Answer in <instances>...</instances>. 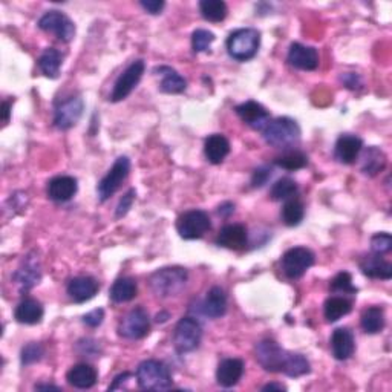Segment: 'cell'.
<instances>
[{
	"label": "cell",
	"mask_w": 392,
	"mask_h": 392,
	"mask_svg": "<svg viewBox=\"0 0 392 392\" xmlns=\"http://www.w3.org/2000/svg\"><path fill=\"white\" fill-rule=\"evenodd\" d=\"M256 360L268 372H282L288 377H302L311 371L302 354L291 352L275 342L266 339L256 345Z\"/></svg>",
	"instance_id": "1"
},
{
	"label": "cell",
	"mask_w": 392,
	"mask_h": 392,
	"mask_svg": "<svg viewBox=\"0 0 392 392\" xmlns=\"http://www.w3.org/2000/svg\"><path fill=\"white\" fill-rule=\"evenodd\" d=\"M261 132L263 140L276 149H291L300 141V127L288 117L270 120Z\"/></svg>",
	"instance_id": "2"
},
{
	"label": "cell",
	"mask_w": 392,
	"mask_h": 392,
	"mask_svg": "<svg viewBox=\"0 0 392 392\" xmlns=\"http://www.w3.org/2000/svg\"><path fill=\"white\" fill-rule=\"evenodd\" d=\"M187 270L182 267H164L149 278L150 290L158 297L178 296L187 284Z\"/></svg>",
	"instance_id": "3"
},
{
	"label": "cell",
	"mask_w": 392,
	"mask_h": 392,
	"mask_svg": "<svg viewBox=\"0 0 392 392\" xmlns=\"http://www.w3.org/2000/svg\"><path fill=\"white\" fill-rule=\"evenodd\" d=\"M136 381L144 391H166L172 388V374L160 360H144L136 368Z\"/></svg>",
	"instance_id": "4"
},
{
	"label": "cell",
	"mask_w": 392,
	"mask_h": 392,
	"mask_svg": "<svg viewBox=\"0 0 392 392\" xmlns=\"http://www.w3.org/2000/svg\"><path fill=\"white\" fill-rule=\"evenodd\" d=\"M261 47V32L254 28L233 31L227 39V51L238 61H247L256 56Z\"/></svg>",
	"instance_id": "5"
},
{
	"label": "cell",
	"mask_w": 392,
	"mask_h": 392,
	"mask_svg": "<svg viewBox=\"0 0 392 392\" xmlns=\"http://www.w3.org/2000/svg\"><path fill=\"white\" fill-rule=\"evenodd\" d=\"M203 339V328L194 317H182L173 333V345L178 352L195 351Z\"/></svg>",
	"instance_id": "6"
},
{
	"label": "cell",
	"mask_w": 392,
	"mask_h": 392,
	"mask_svg": "<svg viewBox=\"0 0 392 392\" xmlns=\"http://www.w3.org/2000/svg\"><path fill=\"white\" fill-rule=\"evenodd\" d=\"M129 172H131V160L127 157L117 158L114 166L109 169V172L97 186V194H98L100 201L102 203L107 201V199L121 187L123 181L129 177Z\"/></svg>",
	"instance_id": "7"
},
{
	"label": "cell",
	"mask_w": 392,
	"mask_h": 392,
	"mask_svg": "<svg viewBox=\"0 0 392 392\" xmlns=\"http://www.w3.org/2000/svg\"><path fill=\"white\" fill-rule=\"evenodd\" d=\"M212 229L210 218L204 210H189L177 221V230L182 239H199Z\"/></svg>",
	"instance_id": "8"
},
{
	"label": "cell",
	"mask_w": 392,
	"mask_h": 392,
	"mask_svg": "<svg viewBox=\"0 0 392 392\" xmlns=\"http://www.w3.org/2000/svg\"><path fill=\"white\" fill-rule=\"evenodd\" d=\"M280 266L288 279H299L314 266V253L305 247L290 249L282 256Z\"/></svg>",
	"instance_id": "9"
},
{
	"label": "cell",
	"mask_w": 392,
	"mask_h": 392,
	"mask_svg": "<svg viewBox=\"0 0 392 392\" xmlns=\"http://www.w3.org/2000/svg\"><path fill=\"white\" fill-rule=\"evenodd\" d=\"M150 331V321L149 314L143 307H136L131 309L118 325V333L126 339L138 340L143 339Z\"/></svg>",
	"instance_id": "10"
},
{
	"label": "cell",
	"mask_w": 392,
	"mask_h": 392,
	"mask_svg": "<svg viewBox=\"0 0 392 392\" xmlns=\"http://www.w3.org/2000/svg\"><path fill=\"white\" fill-rule=\"evenodd\" d=\"M42 31L52 32L61 42H71L76 37V25L66 14L60 11H48L39 20Z\"/></svg>",
	"instance_id": "11"
},
{
	"label": "cell",
	"mask_w": 392,
	"mask_h": 392,
	"mask_svg": "<svg viewBox=\"0 0 392 392\" xmlns=\"http://www.w3.org/2000/svg\"><path fill=\"white\" fill-rule=\"evenodd\" d=\"M144 69L145 66L143 60H136L131 66H127V69L115 81V86L111 94V102L118 103L121 102V100L129 97V94L136 88V85L140 83V80L144 74Z\"/></svg>",
	"instance_id": "12"
},
{
	"label": "cell",
	"mask_w": 392,
	"mask_h": 392,
	"mask_svg": "<svg viewBox=\"0 0 392 392\" xmlns=\"http://www.w3.org/2000/svg\"><path fill=\"white\" fill-rule=\"evenodd\" d=\"M83 100L80 97H71L65 100L61 105L56 107V114H54V124L60 131H68L71 127H74L81 115H83Z\"/></svg>",
	"instance_id": "13"
},
{
	"label": "cell",
	"mask_w": 392,
	"mask_h": 392,
	"mask_svg": "<svg viewBox=\"0 0 392 392\" xmlns=\"http://www.w3.org/2000/svg\"><path fill=\"white\" fill-rule=\"evenodd\" d=\"M234 111L245 124H249L254 131L259 132L271 120L267 109L256 102H245L239 106H236Z\"/></svg>",
	"instance_id": "14"
},
{
	"label": "cell",
	"mask_w": 392,
	"mask_h": 392,
	"mask_svg": "<svg viewBox=\"0 0 392 392\" xmlns=\"http://www.w3.org/2000/svg\"><path fill=\"white\" fill-rule=\"evenodd\" d=\"M288 63L300 71H314L319 66L317 49L302 43H293L288 51Z\"/></svg>",
	"instance_id": "15"
},
{
	"label": "cell",
	"mask_w": 392,
	"mask_h": 392,
	"mask_svg": "<svg viewBox=\"0 0 392 392\" xmlns=\"http://www.w3.org/2000/svg\"><path fill=\"white\" fill-rule=\"evenodd\" d=\"M100 290L98 282L90 276H78L69 280L68 295L76 304H83L93 299Z\"/></svg>",
	"instance_id": "16"
},
{
	"label": "cell",
	"mask_w": 392,
	"mask_h": 392,
	"mask_svg": "<svg viewBox=\"0 0 392 392\" xmlns=\"http://www.w3.org/2000/svg\"><path fill=\"white\" fill-rule=\"evenodd\" d=\"M247 229H245L242 224H230L222 227L216 238V244L220 245V247L229 250H242L245 245H247Z\"/></svg>",
	"instance_id": "17"
},
{
	"label": "cell",
	"mask_w": 392,
	"mask_h": 392,
	"mask_svg": "<svg viewBox=\"0 0 392 392\" xmlns=\"http://www.w3.org/2000/svg\"><path fill=\"white\" fill-rule=\"evenodd\" d=\"M362 149H363L362 138H359L357 135L345 133V135H340L339 140H337L334 155L340 162L352 164L359 158Z\"/></svg>",
	"instance_id": "18"
},
{
	"label": "cell",
	"mask_w": 392,
	"mask_h": 392,
	"mask_svg": "<svg viewBox=\"0 0 392 392\" xmlns=\"http://www.w3.org/2000/svg\"><path fill=\"white\" fill-rule=\"evenodd\" d=\"M77 189L78 184L76 178L68 175L56 177L52 178L48 184V196L56 203H66L69 199L74 198V195L77 194Z\"/></svg>",
	"instance_id": "19"
},
{
	"label": "cell",
	"mask_w": 392,
	"mask_h": 392,
	"mask_svg": "<svg viewBox=\"0 0 392 392\" xmlns=\"http://www.w3.org/2000/svg\"><path fill=\"white\" fill-rule=\"evenodd\" d=\"M13 278L16 280V284L19 285L20 291H25L26 293V291L37 285L42 279L39 261L31 256H26V261L23 262V266L14 273Z\"/></svg>",
	"instance_id": "20"
},
{
	"label": "cell",
	"mask_w": 392,
	"mask_h": 392,
	"mask_svg": "<svg viewBox=\"0 0 392 392\" xmlns=\"http://www.w3.org/2000/svg\"><path fill=\"white\" fill-rule=\"evenodd\" d=\"M360 270L371 279L389 280L392 278V263L381 258V254L372 253L360 261Z\"/></svg>",
	"instance_id": "21"
},
{
	"label": "cell",
	"mask_w": 392,
	"mask_h": 392,
	"mask_svg": "<svg viewBox=\"0 0 392 392\" xmlns=\"http://www.w3.org/2000/svg\"><path fill=\"white\" fill-rule=\"evenodd\" d=\"M66 380L71 386L77 389H89L93 388L98 380L97 369L89 363H78L72 367L68 374Z\"/></svg>",
	"instance_id": "22"
},
{
	"label": "cell",
	"mask_w": 392,
	"mask_h": 392,
	"mask_svg": "<svg viewBox=\"0 0 392 392\" xmlns=\"http://www.w3.org/2000/svg\"><path fill=\"white\" fill-rule=\"evenodd\" d=\"M331 351L334 359L348 360L355 351L354 334L348 328H337L331 335Z\"/></svg>",
	"instance_id": "23"
},
{
	"label": "cell",
	"mask_w": 392,
	"mask_h": 392,
	"mask_svg": "<svg viewBox=\"0 0 392 392\" xmlns=\"http://www.w3.org/2000/svg\"><path fill=\"white\" fill-rule=\"evenodd\" d=\"M244 374V362L241 359H225L216 369V380L222 388L238 385Z\"/></svg>",
	"instance_id": "24"
},
{
	"label": "cell",
	"mask_w": 392,
	"mask_h": 392,
	"mask_svg": "<svg viewBox=\"0 0 392 392\" xmlns=\"http://www.w3.org/2000/svg\"><path fill=\"white\" fill-rule=\"evenodd\" d=\"M43 305L35 299H23L22 302L16 307L14 317L16 321L23 325H37L43 319Z\"/></svg>",
	"instance_id": "25"
},
{
	"label": "cell",
	"mask_w": 392,
	"mask_h": 392,
	"mask_svg": "<svg viewBox=\"0 0 392 392\" xmlns=\"http://www.w3.org/2000/svg\"><path fill=\"white\" fill-rule=\"evenodd\" d=\"M204 153L208 162L221 164L230 153V141L221 133H213L204 143Z\"/></svg>",
	"instance_id": "26"
},
{
	"label": "cell",
	"mask_w": 392,
	"mask_h": 392,
	"mask_svg": "<svg viewBox=\"0 0 392 392\" xmlns=\"http://www.w3.org/2000/svg\"><path fill=\"white\" fill-rule=\"evenodd\" d=\"M203 311L206 316L212 319H220L227 311V295L221 287H213L208 291L204 302H203Z\"/></svg>",
	"instance_id": "27"
},
{
	"label": "cell",
	"mask_w": 392,
	"mask_h": 392,
	"mask_svg": "<svg viewBox=\"0 0 392 392\" xmlns=\"http://www.w3.org/2000/svg\"><path fill=\"white\" fill-rule=\"evenodd\" d=\"M136 293H138V287H136L135 279L120 278L114 282V285L109 290V297H111L112 302L115 304H124L135 299Z\"/></svg>",
	"instance_id": "28"
},
{
	"label": "cell",
	"mask_w": 392,
	"mask_h": 392,
	"mask_svg": "<svg viewBox=\"0 0 392 392\" xmlns=\"http://www.w3.org/2000/svg\"><path fill=\"white\" fill-rule=\"evenodd\" d=\"M155 72H160V76L162 77L160 85L162 93L181 94L186 90L187 81L184 80V77H181L175 69H172L169 66H160V68H155Z\"/></svg>",
	"instance_id": "29"
},
{
	"label": "cell",
	"mask_w": 392,
	"mask_h": 392,
	"mask_svg": "<svg viewBox=\"0 0 392 392\" xmlns=\"http://www.w3.org/2000/svg\"><path fill=\"white\" fill-rule=\"evenodd\" d=\"M386 155L379 148H368L362 155V172L368 177H376L386 167Z\"/></svg>",
	"instance_id": "30"
},
{
	"label": "cell",
	"mask_w": 392,
	"mask_h": 392,
	"mask_svg": "<svg viewBox=\"0 0 392 392\" xmlns=\"http://www.w3.org/2000/svg\"><path fill=\"white\" fill-rule=\"evenodd\" d=\"M352 309V304L346 297L342 296H333L330 299H326V302L323 305V314L328 322H337L346 314H350Z\"/></svg>",
	"instance_id": "31"
},
{
	"label": "cell",
	"mask_w": 392,
	"mask_h": 392,
	"mask_svg": "<svg viewBox=\"0 0 392 392\" xmlns=\"http://www.w3.org/2000/svg\"><path fill=\"white\" fill-rule=\"evenodd\" d=\"M360 325L364 333L377 334L385 328V311L380 307H369L360 317Z\"/></svg>",
	"instance_id": "32"
},
{
	"label": "cell",
	"mask_w": 392,
	"mask_h": 392,
	"mask_svg": "<svg viewBox=\"0 0 392 392\" xmlns=\"http://www.w3.org/2000/svg\"><path fill=\"white\" fill-rule=\"evenodd\" d=\"M61 60H63V56L59 49L48 48L43 51V54L39 59V68L47 77L57 78L61 66Z\"/></svg>",
	"instance_id": "33"
},
{
	"label": "cell",
	"mask_w": 392,
	"mask_h": 392,
	"mask_svg": "<svg viewBox=\"0 0 392 392\" xmlns=\"http://www.w3.org/2000/svg\"><path fill=\"white\" fill-rule=\"evenodd\" d=\"M304 216H305L304 203L297 198L287 199L280 212V218L282 221H284V224L288 227H296L304 221Z\"/></svg>",
	"instance_id": "34"
},
{
	"label": "cell",
	"mask_w": 392,
	"mask_h": 392,
	"mask_svg": "<svg viewBox=\"0 0 392 392\" xmlns=\"http://www.w3.org/2000/svg\"><path fill=\"white\" fill-rule=\"evenodd\" d=\"M199 11H201V16L206 20L218 23L225 19L227 14H229V8L222 0H203L199 4Z\"/></svg>",
	"instance_id": "35"
},
{
	"label": "cell",
	"mask_w": 392,
	"mask_h": 392,
	"mask_svg": "<svg viewBox=\"0 0 392 392\" xmlns=\"http://www.w3.org/2000/svg\"><path fill=\"white\" fill-rule=\"evenodd\" d=\"M297 194V184L291 178L278 179L270 190V198L273 201H287V199L295 198Z\"/></svg>",
	"instance_id": "36"
},
{
	"label": "cell",
	"mask_w": 392,
	"mask_h": 392,
	"mask_svg": "<svg viewBox=\"0 0 392 392\" xmlns=\"http://www.w3.org/2000/svg\"><path fill=\"white\" fill-rule=\"evenodd\" d=\"M275 164L285 170H299L307 166L308 158L305 153L299 150H287L275 160Z\"/></svg>",
	"instance_id": "37"
},
{
	"label": "cell",
	"mask_w": 392,
	"mask_h": 392,
	"mask_svg": "<svg viewBox=\"0 0 392 392\" xmlns=\"http://www.w3.org/2000/svg\"><path fill=\"white\" fill-rule=\"evenodd\" d=\"M330 290L337 295H355L357 288L352 285V278L348 271H340L339 275L331 280Z\"/></svg>",
	"instance_id": "38"
},
{
	"label": "cell",
	"mask_w": 392,
	"mask_h": 392,
	"mask_svg": "<svg viewBox=\"0 0 392 392\" xmlns=\"http://www.w3.org/2000/svg\"><path fill=\"white\" fill-rule=\"evenodd\" d=\"M215 39L216 37L212 31L196 30L194 34H191V48H194L195 52H204L212 47Z\"/></svg>",
	"instance_id": "39"
},
{
	"label": "cell",
	"mask_w": 392,
	"mask_h": 392,
	"mask_svg": "<svg viewBox=\"0 0 392 392\" xmlns=\"http://www.w3.org/2000/svg\"><path fill=\"white\" fill-rule=\"evenodd\" d=\"M44 355V350L40 343H28L26 346H23L22 354H20V360L23 367H30V364L40 362Z\"/></svg>",
	"instance_id": "40"
},
{
	"label": "cell",
	"mask_w": 392,
	"mask_h": 392,
	"mask_svg": "<svg viewBox=\"0 0 392 392\" xmlns=\"http://www.w3.org/2000/svg\"><path fill=\"white\" fill-rule=\"evenodd\" d=\"M392 249V236L389 233H377L371 238V250L376 254L389 253Z\"/></svg>",
	"instance_id": "41"
},
{
	"label": "cell",
	"mask_w": 392,
	"mask_h": 392,
	"mask_svg": "<svg viewBox=\"0 0 392 392\" xmlns=\"http://www.w3.org/2000/svg\"><path fill=\"white\" fill-rule=\"evenodd\" d=\"M135 190L131 189L127 194L120 199V203H118L117 206V212H115V216L117 218H123L124 215H127V212L131 210V207L133 204V199H135Z\"/></svg>",
	"instance_id": "42"
},
{
	"label": "cell",
	"mask_w": 392,
	"mask_h": 392,
	"mask_svg": "<svg viewBox=\"0 0 392 392\" xmlns=\"http://www.w3.org/2000/svg\"><path fill=\"white\" fill-rule=\"evenodd\" d=\"M103 319H105V311L102 308H97L83 316V323L90 328H97L103 323Z\"/></svg>",
	"instance_id": "43"
},
{
	"label": "cell",
	"mask_w": 392,
	"mask_h": 392,
	"mask_svg": "<svg viewBox=\"0 0 392 392\" xmlns=\"http://www.w3.org/2000/svg\"><path fill=\"white\" fill-rule=\"evenodd\" d=\"M271 177V170L268 167H259L254 170L253 178H251V186L253 187H262L263 184H267V181Z\"/></svg>",
	"instance_id": "44"
},
{
	"label": "cell",
	"mask_w": 392,
	"mask_h": 392,
	"mask_svg": "<svg viewBox=\"0 0 392 392\" xmlns=\"http://www.w3.org/2000/svg\"><path fill=\"white\" fill-rule=\"evenodd\" d=\"M78 351L81 352V354H86V355H89V357H95L97 354H100V350H98V345H97V342H94V340H81V342H78Z\"/></svg>",
	"instance_id": "45"
},
{
	"label": "cell",
	"mask_w": 392,
	"mask_h": 392,
	"mask_svg": "<svg viewBox=\"0 0 392 392\" xmlns=\"http://www.w3.org/2000/svg\"><path fill=\"white\" fill-rule=\"evenodd\" d=\"M140 5L149 14H153V16L160 14L164 10V6H166V4L161 2V0H148V2H145V0H143V2H140Z\"/></svg>",
	"instance_id": "46"
},
{
	"label": "cell",
	"mask_w": 392,
	"mask_h": 392,
	"mask_svg": "<svg viewBox=\"0 0 392 392\" xmlns=\"http://www.w3.org/2000/svg\"><path fill=\"white\" fill-rule=\"evenodd\" d=\"M129 379H131V372H123V374H120V376H117V377L114 379V383H112L111 386H109V391L118 389V388H120L121 383H124L126 380H129Z\"/></svg>",
	"instance_id": "47"
},
{
	"label": "cell",
	"mask_w": 392,
	"mask_h": 392,
	"mask_svg": "<svg viewBox=\"0 0 392 392\" xmlns=\"http://www.w3.org/2000/svg\"><path fill=\"white\" fill-rule=\"evenodd\" d=\"M343 81H345V85L348 86L350 89H355L359 85V77L355 76V74H346L343 77Z\"/></svg>",
	"instance_id": "48"
},
{
	"label": "cell",
	"mask_w": 392,
	"mask_h": 392,
	"mask_svg": "<svg viewBox=\"0 0 392 392\" xmlns=\"http://www.w3.org/2000/svg\"><path fill=\"white\" fill-rule=\"evenodd\" d=\"M218 212H220V215H222V216H230L234 212V206L232 203H225V204L220 206Z\"/></svg>",
	"instance_id": "49"
},
{
	"label": "cell",
	"mask_w": 392,
	"mask_h": 392,
	"mask_svg": "<svg viewBox=\"0 0 392 392\" xmlns=\"http://www.w3.org/2000/svg\"><path fill=\"white\" fill-rule=\"evenodd\" d=\"M273 389H276V391H287V388L284 385H280V383H268V385H266L262 388V391H273Z\"/></svg>",
	"instance_id": "50"
},
{
	"label": "cell",
	"mask_w": 392,
	"mask_h": 392,
	"mask_svg": "<svg viewBox=\"0 0 392 392\" xmlns=\"http://www.w3.org/2000/svg\"><path fill=\"white\" fill-rule=\"evenodd\" d=\"M10 103L8 102H4L2 105V111H4V123H8V120H10Z\"/></svg>",
	"instance_id": "51"
},
{
	"label": "cell",
	"mask_w": 392,
	"mask_h": 392,
	"mask_svg": "<svg viewBox=\"0 0 392 392\" xmlns=\"http://www.w3.org/2000/svg\"><path fill=\"white\" fill-rule=\"evenodd\" d=\"M34 389H35V391H42V389H44V391H48V389H56V391H60V388H59V386H56V385H35V386H34Z\"/></svg>",
	"instance_id": "52"
}]
</instances>
